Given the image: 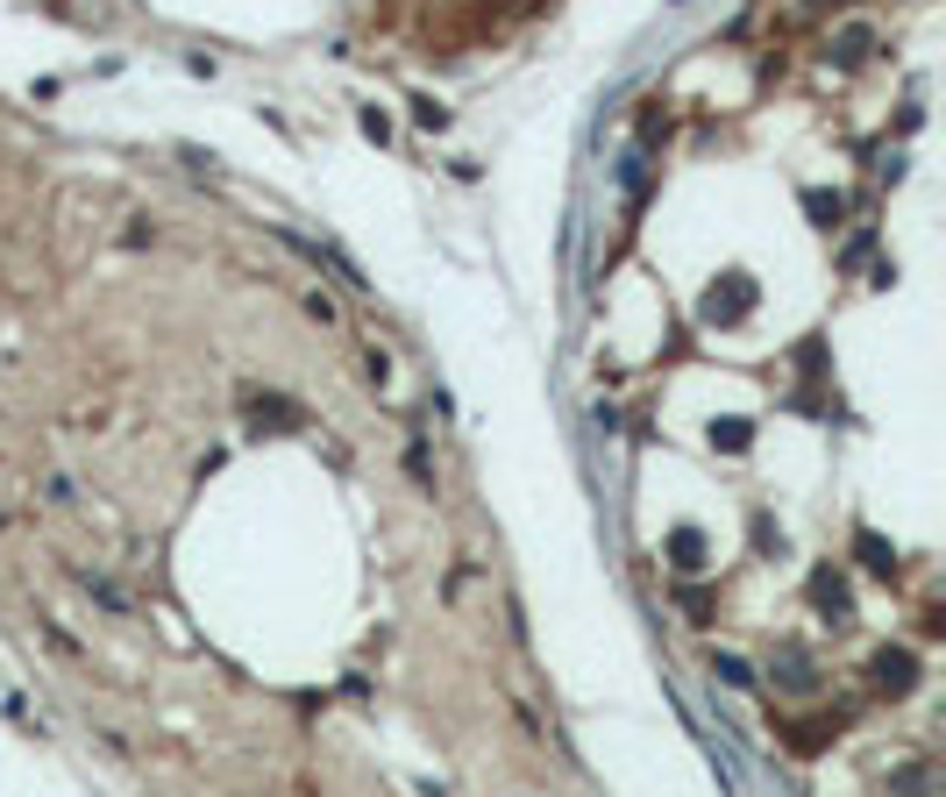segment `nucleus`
<instances>
[{"instance_id": "nucleus-1", "label": "nucleus", "mask_w": 946, "mask_h": 797, "mask_svg": "<svg viewBox=\"0 0 946 797\" xmlns=\"http://www.w3.org/2000/svg\"><path fill=\"white\" fill-rule=\"evenodd\" d=\"M755 307V285H712V292H704V321H741V313Z\"/></svg>"}]
</instances>
